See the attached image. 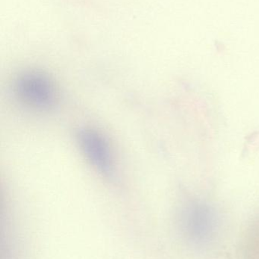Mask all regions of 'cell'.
I'll list each match as a JSON object with an SVG mask.
<instances>
[{
	"label": "cell",
	"mask_w": 259,
	"mask_h": 259,
	"mask_svg": "<svg viewBox=\"0 0 259 259\" xmlns=\"http://www.w3.org/2000/svg\"><path fill=\"white\" fill-rule=\"evenodd\" d=\"M79 146L93 167L104 176L114 173L112 150L106 139L95 130L85 129L78 136Z\"/></svg>",
	"instance_id": "2"
},
{
	"label": "cell",
	"mask_w": 259,
	"mask_h": 259,
	"mask_svg": "<svg viewBox=\"0 0 259 259\" xmlns=\"http://www.w3.org/2000/svg\"><path fill=\"white\" fill-rule=\"evenodd\" d=\"M15 91L19 100L33 109H50L56 101L53 81L38 71H27L18 76L15 80Z\"/></svg>",
	"instance_id": "1"
}]
</instances>
